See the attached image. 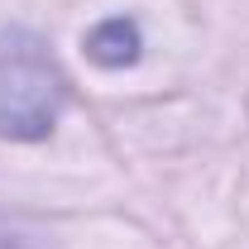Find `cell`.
Listing matches in <instances>:
<instances>
[{"mask_svg": "<svg viewBox=\"0 0 249 249\" xmlns=\"http://www.w3.org/2000/svg\"><path fill=\"white\" fill-rule=\"evenodd\" d=\"M87 58L101 67H129L139 58V29L129 19H101L87 34Z\"/></svg>", "mask_w": 249, "mask_h": 249, "instance_id": "obj_2", "label": "cell"}, {"mask_svg": "<svg viewBox=\"0 0 249 249\" xmlns=\"http://www.w3.org/2000/svg\"><path fill=\"white\" fill-rule=\"evenodd\" d=\"M62 72L34 29L0 34V139L34 144L48 139L62 115Z\"/></svg>", "mask_w": 249, "mask_h": 249, "instance_id": "obj_1", "label": "cell"}]
</instances>
